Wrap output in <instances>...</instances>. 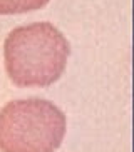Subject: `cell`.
Here are the masks:
<instances>
[{
	"mask_svg": "<svg viewBox=\"0 0 134 152\" xmlns=\"http://www.w3.org/2000/svg\"><path fill=\"white\" fill-rule=\"evenodd\" d=\"M66 130L64 112L50 100H12L0 110V152H55Z\"/></svg>",
	"mask_w": 134,
	"mask_h": 152,
	"instance_id": "7a4b0ae2",
	"label": "cell"
},
{
	"mask_svg": "<svg viewBox=\"0 0 134 152\" xmlns=\"http://www.w3.org/2000/svg\"><path fill=\"white\" fill-rule=\"evenodd\" d=\"M49 2L50 0H0V14L2 15L25 14V12L42 9Z\"/></svg>",
	"mask_w": 134,
	"mask_h": 152,
	"instance_id": "3957f363",
	"label": "cell"
},
{
	"mask_svg": "<svg viewBox=\"0 0 134 152\" xmlns=\"http://www.w3.org/2000/svg\"><path fill=\"white\" fill-rule=\"evenodd\" d=\"M71 47L57 27L35 22L10 32L4 45L5 69L18 87H49L66 70Z\"/></svg>",
	"mask_w": 134,
	"mask_h": 152,
	"instance_id": "6da1fadb",
	"label": "cell"
}]
</instances>
